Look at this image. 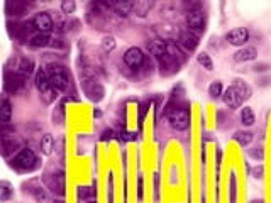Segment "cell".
Wrapping results in <instances>:
<instances>
[{
	"mask_svg": "<svg viewBox=\"0 0 271 203\" xmlns=\"http://www.w3.org/2000/svg\"><path fill=\"white\" fill-rule=\"evenodd\" d=\"M46 73H48L49 76L51 87L56 88L58 91H66L68 88H70V78H68L63 66H60V64H49Z\"/></svg>",
	"mask_w": 271,
	"mask_h": 203,
	"instance_id": "6da1fadb",
	"label": "cell"
},
{
	"mask_svg": "<svg viewBox=\"0 0 271 203\" xmlns=\"http://www.w3.org/2000/svg\"><path fill=\"white\" fill-rule=\"evenodd\" d=\"M34 83H36V88L39 90V93L43 95L44 102H53L56 98V93L58 90L51 87V82H49V76L46 70H37L36 76H34Z\"/></svg>",
	"mask_w": 271,
	"mask_h": 203,
	"instance_id": "7a4b0ae2",
	"label": "cell"
},
{
	"mask_svg": "<svg viewBox=\"0 0 271 203\" xmlns=\"http://www.w3.org/2000/svg\"><path fill=\"white\" fill-rule=\"evenodd\" d=\"M168 120H170L171 127L177 131H185L190 125V114L183 107H175L168 112Z\"/></svg>",
	"mask_w": 271,
	"mask_h": 203,
	"instance_id": "3957f363",
	"label": "cell"
},
{
	"mask_svg": "<svg viewBox=\"0 0 271 203\" xmlns=\"http://www.w3.org/2000/svg\"><path fill=\"white\" fill-rule=\"evenodd\" d=\"M37 163V158L34 154L32 149H22L17 156L14 158V166L19 168V170H32Z\"/></svg>",
	"mask_w": 271,
	"mask_h": 203,
	"instance_id": "277c9868",
	"label": "cell"
},
{
	"mask_svg": "<svg viewBox=\"0 0 271 203\" xmlns=\"http://www.w3.org/2000/svg\"><path fill=\"white\" fill-rule=\"evenodd\" d=\"M150 51L161 61V63H170V61L173 59L170 56V53H168V43L163 39H156L152 41V43H150Z\"/></svg>",
	"mask_w": 271,
	"mask_h": 203,
	"instance_id": "5b68a950",
	"label": "cell"
},
{
	"mask_svg": "<svg viewBox=\"0 0 271 203\" xmlns=\"http://www.w3.org/2000/svg\"><path fill=\"white\" fill-rule=\"evenodd\" d=\"M222 100H224V103H226V105L229 107V109H239V107L242 105L244 98H242L241 91H239L238 88L232 85V87H229L226 91H224Z\"/></svg>",
	"mask_w": 271,
	"mask_h": 203,
	"instance_id": "8992f818",
	"label": "cell"
},
{
	"mask_svg": "<svg viewBox=\"0 0 271 203\" xmlns=\"http://www.w3.org/2000/svg\"><path fill=\"white\" fill-rule=\"evenodd\" d=\"M185 22L186 26H188V30H192V32L197 34L198 30H204L205 19L200 10H190V12L185 15Z\"/></svg>",
	"mask_w": 271,
	"mask_h": 203,
	"instance_id": "52a82bcc",
	"label": "cell"
},
{
	"mask_svg": "<svg viewBox=\"0 0 271 203\" xmlns=\"http://www.w3.org/2000/svg\"><path fill=\"white\" fill-rule=\"evenodd\" d=\"M226 39L232 46H244L247 43V39H249V30L246 28H236L231 32H227Z\"/></svg>",
	"mask_w": 271,
	"mask_h": 203,
	"instance_id": "ba28073f",
	"label": "cell"
},
{
	"mask_svg": "<svg viewBox=\"0 0 271 203\" xmlns=\"http://www.w3.org/2000/svg\"><path fill=\"white\" fill-rule=\"evenodd\" d=\"M178 41H180V44L183 48L186 49V51H195L198 48V44H200V41H198V36L195 32H192V30H181L180 32V37H178Z\"/></svg>",
	"mask_w": 271,
	"mask_h": 203,
	"instance_id": "9c48e42d",
	"label": "cell"
},
{
	"mask_svg": "<svg viewBox=\"0 0 271 203\" xmlns=\"http://www.w3.org/2000/svg\"><path fill=\"white\" fill-rule=\"evenodd\" d=\"M144 61V55L139 48H129L124 55V63L129 68H139L141 63Z\"/></svg>",
	"mask_w": 271,
	"mask_h": 203,
	"instance_id": "30bf717a",
	"label": "cell"
},
{
	"mask_svg": "<svg viewBox=\"0 0 271 203\" xmlns=\"http://www.w3.org/2000/svg\"><path fill=\"white\" fill-rule=\"evenodd\" d=\"M32 24L41 34H48L49 30L53 29V19L48 12H41V14H37L36 17H34Z\"/></svg>",
	"mask_w": 271,
	"mask_h": 203,
	"instance_id": "8fae6325",
	"label": "cell"
},
{
	"mask_svg": "<svg viewBox=\"0 0 271 203\" xmlns=\"http://www.w3.org/2000/svg\"><path fill=\"white\" fill-rule=\"evenodd\" d=\"M258 56V51L256 48H253V46H244V48L238 49V51L234 53V61L236 63H246V61H253L256 59Z\"/></svg>",
	"mask_w": 271,
	"mask_h": 203,
	"instance_id": "7c38bea8",
	"label": "cell"
},
{
	"mask_svg": "<svg viewBox=\"0 0 271 203\" xmlns=\"http://www.w3.org/2000/svg\"><path fill=\"white\" fill-rule=\"evenodd\" d=\"M158 30V34L163 37V41H171V39H177V37H180V32L181 30L178 28H175L173 24H163V26H158L156 28Z\"/></svg>",
	"mask_w": 271,
	"mask_h": 203,
	"instance_id": "4fadbf2b",
	"label": "cell"
},
{
	"mask_svg": "<svg viewBox=\"0 0 271 203\" xmlns=\"http://www.w3.org/2000/svg\"><path fill=\"white\" fill-rule=\"evenodd\" d=\"M85 93L90 97V100H100L104 97V88L100 85H97L95 82H90L87 80L85 82Z\"/></svg>",
	"mask_w": 271,
	"mask_h": 203,
	"instance_id": "5bb4252c",
	"label": "cell"
},
{
	"mask_svg": "<svg viewBox=\"0 0 271 203\" xmlns=\"http://www.w3.org/2000/svg\"><path fill=\"white\" fill-rule=\"evenodd\" d=\"M112 9L116 10V14L120 15V17H127V15L132 12V9H134V2H116L112 3Z\"/></svg>",
	"mask_w": 271,
	"mask_h": 203,
	"instance_id": "9a60e30c",
	"label": "cell"
},
{
	"mask_svg": "<svg viewBox=\"0 0 271 203\" xmlns=\"http://www.w3.org/2000/svg\"><path fill=\"white\" fill-rule=\"evenodd\" d=\"M51 44V37H49V34H36V36L32 37V39L29 41V46L30 48H46V46Z\"/></svg>",
	"mask_w": 271,
	"mask_h": 203,
	"instance_id": "2e32d148",
	"label": "cell"
},
{
	"mask_svg": "<svg viewBox=\"0 0 271 203\" xmlns=\"http://www.w3.org/2000/svg\"><path fill=\"white\" fill-rule=\"evenodd\" d=\"M10 117H12V107L7 98H3L2 107H0V120H2V124H9Z\"/></svg>",
	"mask_w": 271,
	"mask_h": 203,
	"instance_id": "e0dca14e",
	"label": "cell"
},
{
	"mask_svg": "<svg viewBox=\"0 0 271 203\" xmlns=\"http://www.w3.org/2000/svg\"><path fill=\"white\" fill-rule=\"evenodd\" d=\"M234 139L238 141L241 145H249L251 143H253V139H254V136H253V132H249V131H239V132H236L234 134Z\"/></svg>",
	"mask_w": 271,
	"mask_h": 203,
	"instance_id": "ac0fdd59",
	"label": "cell"
},
{
	"mask_svg": "<svg viewBox=\"0 0 271 203\" xmlns=\"http://www.w3.org/2000/svg\"><path fill=\"white\" fill-rule=\"evenodd\" d=\"M17 71L21 73L22 76L32 75V71H34V63H32L30 59H21V64L17 66Z\"/></svg>",
	"mask_w": 271,
	"mask_h": 203,
	"instance_id": "d6986e66",
	"label": "cell"
},
{
	"mask_svg": "<svg viewBox=\"0 0 271 203\" xmlns=\"http://www.w3.org/2000/svg\"><path fill=\"white\" fill-rule=\"evenodd\" d=\"M254 120H256V118H254V112L249 109V107H244V109H241V122L244 125L249 127V125L254 124Z\"/></svg>",
	"mask_w": 271,
	"mask_h": 203,
	"instance_id": "ffe728a7",
	"label": "cell"
},
{
	"mask_svg": "<svg viewBox=\"0 0 271 203\" xmlns=\"http://www.w3.org/2000/svg\"><path fill=\"white\" fill-rule=\"evenodd\" d=\"M151 7H152L151 2H134V9H132V12H136L139 17H144V15L151 10Z\"/></svg>",
	"mask_w": 271,
	"mask_h": 203,
	"instance_id": "44dd1931",
	"label": "cell"
},
{
	"mask_svg": "<svg viewBox=\"0 0 271 203\" xmlns=\"http://www.w3.org/2000/svg\"><path fill=\"white\" fill-rule=\"evenodd\" d=\"M41 149H43V152L46 156H49L53 152V149H55V143H53L51 134H46V136L43 137V141H41Z\"/></svg>",
	"mask_w": 271,
	"mask_h": 203,
	"instance_id": "7402d4cb",
	"label": "cell"
},
{
	"mask_svg": "<svg viewBox=\"0 0 271 203\" xmlns=\"http://www.w3.org/2000/svg\"><path fill=\"white\" fill-rule=\"evenodd\" d=\"M209 95L212 98H219L224 95V87H222V82H212L211 87H209Z\"/></svg>",
	"mask_w": 271,
	"mask_h": 203,
	"instance_id": "603a6c76",
	"label": "cell"
},
{
	"mask_svg": "<svg viewBox=\"0 0 271 203\" xmlns=\"http://www.w3.org/2000/svg\"><path fill=\"white\" fill-rule=\"evenodd\" d=\"M197 61L200 66H204L207 71H212L213 70V63L211 59V56L207 55V53H200V55H197Z\"/></svg>",
	"mask_w": 271,
	"mask_h": 203,
	"instance_id": "cb8c5ba5",
	"label": "cell"
},
{
	"mask_svg": "<svg viewBox=\"0 0 271 203\" xmlns=\"http://www.w3.org/2000/svg\"><path fill=\"white\" fill-rule=\"evenodd\" d=\"M234 87L238 88L239 91H241V95H242V98H244V100H247V98L251 97V93H253V91H251V87L247 85L246 82H242V80H236Z\"/></svg>",
	"mask_w": 271,
	"mask_h": 203,
	"instance_id": "d4e9b609",
	"label": "cell"
},
{
	"mask_svg": "<svg viewBox=\"0 0 271 203\" xmlns=\"http://www.w3.org/2000/svg\"><path fill=\"white\" fill-rule=\"evenodd\" d=\"M102 49H104L105 53H112L114 49H116V46H117V41H116V37L114 36H105L104 39H102Z\"/></svg>",
	"mask_w": 271,
	"mask_h": 203,
	"instance_id": "484cf974",
	"label": "cell"
},
{
	"mask_svg": "<svg viewBox=\"0 0 271 203\" xmlns=\"http://www.w3.org/2000/svg\"><path fill=\"white\" fill-rule=\"evenodd\" d=\"M61 10H63V14H73L76 10V3L73 0H64V2L61 3Z\"/></svg>",
	"mask_w": 271,
	"mask_h": 203,
	"instance_id": "4316f807",
	"label": "cell"
},
{
	"mask_svg": "<svg viewBox=\"0 0 271 203\" xmlns=\"http://www.w3.org/2000/svg\"><path fill=\"white\" fill-rule=\"evenodd\" d=\"M143 197V179H139V198Z\"/></svg>",
	"mask_w": 271,
	"mask_h": 203,
	"instance_id": "83f0119b",
	"label": "cell"
}]
</instances>
